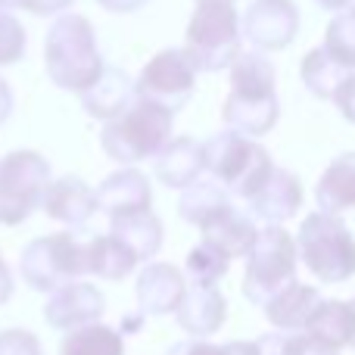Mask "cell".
Returning a JSON list of instances; mask_svg holds the SVG:
<instances>
[{
  "label": "cell",
  "instance_id": "obj_7",
  "mask_svg": "<svg viewBox=\"0 0 355 355\" xmlns=\"http://www.w3.org/2000/svg\"><path fill=\"white\" fill-rule=\"evenodd\" d=\"M240 19L234 3H196L184 35V53L196 72L231 69L240 56Z\"/></svg>",
  "mask_w": 355,
  "mask_h": 355
},
{
  "label": "cell",
  "instance_id": "obj_38",
  "mask_svg": "<svg viewBox=\"0 0 355 355\" xmlns=\"http://www.w3.org/2000/svg\"><path fill=\"white\" fill-rule=\"evenodd\" d=\"M97 3L110 12H135V10H141L147 0H97Z\"/></svg>",
  "mask_w": 355,
  "mask_h": 355
},
{
  "label": "cell",
  "instance_id": "obj_42",
  "mask_svg": "<svg viewBox=\"0 0 355 355\" xmlns=\"http://www.w3.org/2000/svg\"><path fill=\"white\" fill-rule=\"evenodd\" d=\"M315 3H318L321 6V10H346V6H349V3H355V0H315Z\"/></svg>",
  "mask_w": 355,
  "mask_h": 355
},
{
  "label": "cell",
  "instance_id": "obj_12",
  "mask_svg": "<svg viewBox=\"0 0 355 355\" xmlns=\"http://www.w3.org/2000/svg\"><path fill=\"white\" fill-rule=\"evenodd\" d=\"M106 312V300L94 284L75 281L69 287H60L56 293H50L47 306H44V321L56 331H78V327L97 324Z\"/></svg>",
  "mask_w": 355,
  "mask_h": 355
},
{
  "label": "cell",
  "instance_id": "obj_26",
  "mask_svg": "<svg viewBox=\"0 0 355 355\" xmlns=\"http://www.w3.org/2000/svg\"><path fill=\"white\" fill-rule=\"evenodd\" d=\"M352 75H355L352 69L343 66L327 47H315L302 60V85L321 100H334Z\"/></svg>",
  "mask_w": 355,
  "mask_h": 355
},
{
  "label": "cell",
  "instance_id": "obj_13",
  "mask_svg": "<svg viewBox=\"0 0 355 355\" xmlns=\"http://www.w3.org/2000/svg\"><path fill=\"white\" fill-rule=\"evenodd\" d=\"M150 206H153V187L137 168H119L97 187V209H103L110 218L150 212Z\"/></svg>",
  "mask_w": 355,
  "mask_h": 355
},
{
  "label": "cell",
  "instance_id": "obj_18",
  "mask_svg": "<svg viewBox=\"0 0 355 355\" xmlns=\"http://www.w3.org/2000/svg\"><path fill=\"white\" fill-rule=\"evenodd\" d=\"M202 172H206V153L193 137H172L166 150L156 156V178L166 187L187 190L193 181H200Z\"/></svg>",
  "mask_w": 355,
  "mask_h": 355
},
{
  "label": "cell",
  "instance_id": "obj_33",
  "mask_svg": "<svg viewBox=\"0 0 355 355\" xmlns=\"http://www.w3.org/2000/svg\"><path fill=\"white\" fill-rule=\"evenodd\" d=\"M69 6H72V0H0V10H25L35 16H56Z\"/></svg>",
  "mask_w": 355,
  "mask_h": 355
},
{
  "label": "cell",
  "instance_id": "obj_36",
  "mask_svg": "<svg viewBox=\"0 0 355 355\" xmlns=\"http://www.w3.org/2000/svg\"><path fill=\"white\" fill-rule=\"evenodd\" d=\"M166 355H225V349L206 343V340H181V343H175Z\"/></svg>",
  "mask_w": 355,
  "mask_h": 355
},
{
  "label": "cell",
  "instance_id": "obj_39",
  "mask_svg": "<svg viewBox=\"0 0 355 355\" xmlns=\"http://www.w3.org/2000/svg\"><path fill=\"white\" fill-rule=\"evenodd\" d=\"M10 296H12V275L3 262V252H0V306L10 302Z\"/></svg>",
  "mask_w": 355,
  "mask_h": 355
},
{
  "label": "cell",
  "instance_id": "obj_45",
  "mask_svg": "<svg viewBox=\"0 0 355 355\" xmlns=\"http://www.w3.org/2000/svg\"><path fill=\"white\" fill-rule=\"evenodd\" d=\"M349 12H352V16H355V6H352V10H349Z\"/></svg>",
  "mask_w": 355,
  "mask_h": 355
},
{
  "label": "cell",
  "instance_id": "obj_5",
  "mask_svg": "<svg viewBox=\"0 0 355 355\" xmlns=\"http://www.w3.org/2000/svg\"><path fill=\"white\" fill-rule=\"evenodd\" d=\"M206 153V172L212 175V181H218L227 193L240 196L250 202L252 193L265 184V178L271 175V156L265 153L262 144L250 141L240 131H218L202 144Z\"/></svg>",
  "mask_w": 355,
  "mask_h": 355
},
{
  "label": "cell",
  "instance_id": "obj_2",
  "mask_svg": "<svg viewBox=\"0 0 355 355\" xmlns=\"http://www.w3.org/2000/svg\"><path fill=\"white\" fill-rule=\"evenodd\" d=\"M227 128L246 137H262L275 128L281 106L275 94V66L262 53H240L231 66V94L225 100Z\"/></svg>",
  "mask_w": 355,
  "mask_h": 355
},
{
  "label": "cell",
  "instance_id": "obj_31",
  "mask_svg": "<svg viewBox=\"0 0 355 355\" xmlns=\"http://www.w3.org/2000/svg\"><path fill=\"white\" fill-rule=\"evenodd\" d=\"M25 56V28L12 12L0 10V66H12Z\"/></svg>",
  "mask_w": 355,
  "mask_h": 355
},
{
  "label": "cell",
  "instance_id": "obj_8",
  "mask_svg": "<svg viewBox=\"0 0 355 355\" xmlns=\"http://www.w3.org/2000/svg\"><path fill=\"white\" fill-rule=\"evenodd\" d=\"M296 240L284 227L265 225L259 227L256 246L246 256V275H243V296L252 306H268L281 290L296 284Z\"/></svg>",
  "mask_w": 355,
  "mask_h": 355
},
{
  "label": "cell",
  "instance_id": "obj_43",
  "mask_svg": "<svg viewBox=\"0 0 355 355\" xmlns=\"http://www.w3.org/2000/svg\"><path fill=\"white\" fill-rule=\"evenodd\" d=\"M196 3H234V0H196Z\"/></svg>",
  "mask_w": 355,
  "mask_h": 355
},
{
  "label": "cell",
  "instance_id": "obj_4",
  "mask_svg": "<svg viewBox=\"0 0 355 355\" xmlns=\"http://www.w3.org/2000/svg\"><path fill=\"white\" fill-rule=\"evenodd\" d=\"M168 141H172V112L159 110L141 97L122 116L106 122L100 131V144H103L106 156L122 162V166H135L150 156H159Z\"/></svg>",
  "mask_w": 355,
  "mask_h": 355
},
{
  "label": "cell",
  "instance_id": "obj_20",
  "mask_svg": "<svg viewBox=\"0 0 355 355\" xmlns=\"http://www.w3.org/2000/svg\"><path fill=\"white\" fill-rule=\"evenodd\" d=\"M318 306H321L318 290L296 281V284H290L287 290H281V293L265 306V318H268L281 334L284 331H306Z\"/></svg>",
  "mask_w": 355,
  "mask_h": 355
},
{
  "label": "cell",
  "instance_id": "obj_27",
  "mask_svg": "<svg viewBox=\"0 0 355 355\" xmlns=\"http://www.w3.org/2000/svg\"><path fill=\"white\" fill-rule=\"evenodd\" d=\"M60 355H125V340L110 324H87L66 334L60 343Z\"/></svg>",
  "mask_w": 355,
  "mask_h": 355
},
{
  "label": "cell",
  "instance_id": "obj_9",
  "mask_svg": "<svg viewBox=\"0 0 355 355\" xmlns=\"http://www.w3.org/2000/svg\"><path fill=\"white\" fill-rule=\"evenodd\" d=\"M50 187V162L35 150H12L0 159V225H22L41 209Z\"/></svg>",
  "mask_w": 355,
  "mask_h": 355
},
{
  "label": "cell",
  "instance_id": "obj_35",
  "mask_svg": "<svg viewBox=\"0 0 355 355\" xmlns=\"http://www.w3.org/2000/svg\"><path fill=\"white\" fill-rule=\"evenodd\" d=\"M290 340L293 334H265L256 340L259 355H290Z\"/></svg>",
  "mask_w": 355,
  "mask_h": 355
},
{
  "label": "cell",
  "instance_id": "obj_11",
  "mask_svg": "<svg viewBox=\"0 0 355 355\" xmlns=\"http://www.w3.org/2000/svg\"><path fill=\"white\" fill-rule=\"evenodd\" d=\"M300 31L293 0H256L243 16V35L256 50H284Z\"/></svg>",
  "mask_w": 355,
  "mask_h": 355
},
{
  "label": "cell",
  "instance_id": "obj_22",
  "mask_svg": "<svg viewBox=\"0 0 355 355\" xmlns=\"http://www.w3.org/2000/svg\"><path fill=\"white\" fill-rule=\"evenodd\" d=\"M306 334L318 343L331 346V349H343L352 346L355 340V309L346 300H321V306L315 309L312 321H309Z\"/></svg>",
  "mask_w": 355,
  "mask_h": 355
},
{
  "label": "cell",
  "instance_id": "obj_30",
  "mask_svg": "<svg viewBox=\"0 0 355 355\" xmlns=\"http://www.w3.org/2000/svg\"><path fill=\"white\" fill-rule=\"evenodd\" d=\"M324 47L337 56L343 66L355 69V16L352 12H340L331 25H327V41Z\"/></svg>",
  "mask_w": 355,
  "mask_h": 355
},
{
  "label": "cell",
  "instance_id": "obj_17",
  "mask_svg": "<svg viewBox=\"0 0 355 355\" xmlns=\"http://www.w3.org/2000/svg\"><path fill=\"white\" fill-rule=\"evenodd\" d=\"M175 315L181 331H187L193 340H206L215 331H221V324L227 318V302L218 293V287H196V284H190Z\"/></svg>",
  "mask_w": 355,
  "mask_h": 355
},
{
  "label": "cell",
  "instance_id": "obj_21",
  "mask_svg": "<svg viewBox=\"0 0 355 355\" xmlns=\"http://www.w3.org/2000/svg\"><path fill=\"white\" fill-rule=\"evenodd\" d=\"M256 237H259L256 221L234 206L227 209L225 215H218L209 227H202V243L215 246V250L227 259L250 256V250L256 246Z\"/></svg>",
  "mask_w": 355,
  "mask_h": 355
},
{
  "label": "cell",
  "instance_id": "obj_16",
  "mask_svg": "<svg viewBox=\"0 0 355 355\" xmlns=\"http://www.w3.org/2000/svg\"><path fill=\"white\" fill-rule=\"evenodd\" d=\"M41 209L47 212V218L60 221V225L81 227L97 212V190L87 187L78 175H62L50 181Z\"/></svg>",
  "mask_w": 355,
  "mask_h": 355
},
{
  "label": "cell",
  "instance_id": "obj_24",
  "mask_svg": "<svg viewBox=\"0 0 355 355\" xmlns=\"http://www.w3.org/2000/svg\"><path fill=\"white\" fill-rule=\"evenodd\" d=\"M227 209H231V196L218 181H193L178 200L181 218L187 225H196L200 231L212 225L218 215H225Z\"/></svg>",
  "mask_w": 355,
  "mask_h": 355
},
{
  "label": "cell",
  "instance_id": "obj_44",
  "mask_svg": "<svg viewBox=\"0 0 355 355\" xmlns=\"http://www.w3.org/2000/svg\"><path fill=\"white\" fill-rule=\"evenodd\" d=\"M352 302V309H355V300H349ZM352 349H355V340H352Z\"/></svg>",
  "mask_w": 355,
  "mask_h": 355
},
{
  "label": "cell",
  "instance_id": "obj_6",
  "mask_svg": "<svg viewBox=\"0 0 355 355\" xmlns=\"http://www.w3.org/2000/svg\"><path fill=\"white\" fill-rule=\"evenodd\" d=\"M296 250L321 284H343L355 275V237L340 215L312 212L302 218Z\"/></svg>",
  "mask_w": 355,
  "mask_h": 355
},
{
  "label": "cell",
  "instance_id": "obj_23",
  "mask_svg": "<svg viewBox=\"0 0 355 355\" xmlns=\"http://www.w3.org/2000/svg\"><path fill=\"white\" fill-rule=\"evenodd\" d=\"M315 200H318L321 212L340 215L346 209H355V153H343L327 166L321 175L318 187H315Z\"/></svg>",
  "mask_w": 355,
  "mask_h": 355
},
{
  "label": "cell",
  "instance_id": "obj_10",
  "mask_svg": "<svg viewBox=\"0 0 355 355\" xmlns=\"http://www.w3.org/2000/svg\"><path fill=\"white\" fill-rule=\"evenodd\" d=\"M137 97L159 106L166 112L184 110L196 87V69L187 60L184 50H159L153 60L144 66L141 78L135 81Z\"/></svg>",
  "mask_w": 355,
  "mask_h": 355
},
{
  "label": "cell",
  "instance_id": "obj_34",
  "mask_svg": "<svg viewBox=\"0 0 355 355\" xmlns=\"http://www.w3.org/2000/svg\"><path fill=\"white\" fill-rule=\"evenodd\" d=\"M290 355H340V352L318 343V340H312L309 334H293V340H290Z\"/></svg>",
  "mask_w": 355,
  "mask_h": 355
},
{
  "label": "cell",
  "instance_id": "obj_19",
  "mask_svg": "<svg viewBox=\"0 0 355 355\" xmlns=\"http://www.w3.org/2000/svg\"><path fill=\"white\" fill-rule=\"evenodd\" d=\"M135 100H137L135 81H131L128 75L122 72V69H110V66H106L103 78H100L97 85L91 87V91L81 94V103H85V110L91 112L94 119H103V125L112 122L116 116H122V112L128 110Z\"/></svg>",
  "mask_w": 355,
  "mask_h": 355
},
{
  "label": "cell",
  "instance_id": "obj_1",
  "mask_svg": "<svg viewBox=\"0 0 355 355\" xmlns=\"http://www.w3.org/2000/svg\"><path fill=\"white\" fill-rule=\"evenodd\" d=\"M44 69L53 85L75 94H87L103 78L106 66L97 47V31L85 16L62 12L53 19L44 37Z\"/></svg>",
  "mask_w": 355,
  "mask_h": 355
},
{
  "label": "cell",
  "instance_id": "obj_28",
  "mask_svg": "<svg viewBox=\"0 0 355 355\" xmlns=\"http://www.w3.org/2000/svg\"><path fill=\"white\" fill-rule=\"evenodd\" d=\"M137 268V259L131 250H125L112 234L106 237H91V275L103 281H122Z\"/></svg>",
  "mask_w": 355,
  "mask_h": 355
},
{
  "label": "cell",
  "instance_id": "obj_29",
  "mask_svg": "<svg viewBox=\"0 0 355 355\" xmlns=\"http://www.w3.org/2000/svg\"><path fill=\"white\" fill-rule=\"evenodd\" d=\"M227 265H231V259L221 256L215 246L200 243L196 250H190V256H187V277L196 287H215V284L227 275Z\"/></svg>",
  "mask_w": 355,
  "mask_h": 355
},
{
  "label": "cell",
  "instance_id": "obj_15",
  "mask_svg": "<svg viewBox=\"0 0 355 355\" xmlns=\"http://www.w3.org/2000/svg\"><path fill=\"white\" fill-rule=\"evenodd\" d=\"M302 206V184L296 175H290L287 168H271V175L265 178V184L252 193L250 212L256 218L268 221V225L281 227L287 218H293Z\"/></svg>",
  "mask_w": 355,
  "mask_h": 355
},
{
  "label": "cell",
  "instance_id": "obj_3",
  "mask_svg": "<svg viewBox=\"0 0 355 355\" xmlns=\"http://www.w3.org/2000/svg\"><path fill=\"white\" fill-rule=\"evenodd\" d=\"M19 271L31 290L56 293L60 287L75 284L81 275H91V237L60 231L31 240L19 256Z\"/></svg>",
  "mask_w": 355,
  "mask_h": 355
},
{
  "label": "cell",
  "instance_id": "obj_37",
  "mask_svg": "<svg viewBox=\"0 0 355 355\" xmlns=\"http://www.w3.org/2000/svg\"><path fill=\"white\" fill-rule=\"evenodd\" d=\"M334 100H337L340 112H343V116H346V119H349V122L355 125V75H352L349 81H346L343 87H340V94H337V97H334Z\"/></svg>",
  "mask_w": 355,
  "mask_h": 355
},
{
  "label": "cell",
  "instance_id": "obj_25",
  "mask_svg": "<svg viewBox=\"0 0 355 355\" xmlns=\"http://www.w3.org/2000/svg\"><path fill=\"white\" fill-rule=\"evenodd\" d=\"M110 234L135 252L137 262H150L162 246V221L153 212H137V215H125V218H112Z\"/></svg>",
  "mask_w": 355,
  "mask_h": 355
},
{
  "label": "cell",
  "instance_id": "obj_14",
  "mask_svg": "<svg viewBox=\"0 0 355 355\" xmlns=\"http://www.w3.org/2000/svg\"><path fill=\"white\" fill-rule=\"evenodd\" d=\"M137 306L144 315H172L181 306L187 284L184 275L168 262H150L147 268H141L137 275Z\"/></svg>",
  "mask_w": 355,
  "mask_h": 355
},
{
  "label": "cell",
  "instance_id": "obj_41",
  "mask_svg": "<svg viewBox=\"0 0 355 355\" xmlns=\"http://www.w3.org/2000/svg\"><path fill=\"white\" fill-rule=\"evenodd\" d=\"M10 112H12V91H10V85L0 78V125L10 119Z\"/></svg>",
  "mask_w": 355,
  "mask_h": 355
},
{
  "label": "cell",
  "instance_id": "obj_32",
  "mask_svg": "<svg viewBox=\"0 0 355 355\" xmlns=\"http://www.w3.org/2000/svg\"><path fill=\"white\" fill-rule=\"evenodd\" d=\"M0 355H41V340L22 327L0 331Z\"/></svg>",
  "mask_w": 355,
  "mask_h": 355
},
{
  "label": "cell",
  "instance_id": "obj_40",
  "mask_svg": "<svg viewBox=\"0 0 355 355\" xmlns=\"http://www.w3.org/2000/svg\"><path fill=\"white\" fill-rule=\"evenodd\" d=\"M221 349H225V355H259L256 340H234V343H225Z\"/></svg>",
  "mask_w": 355,
  "mask_h": 355
}]
</instances>
